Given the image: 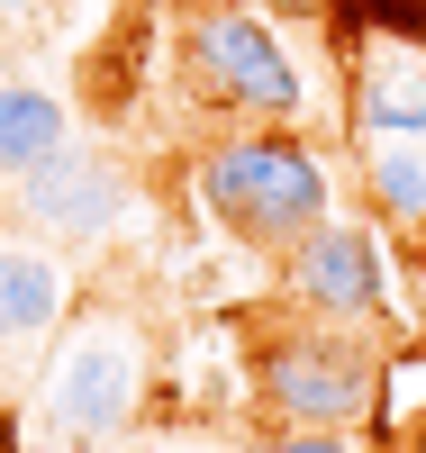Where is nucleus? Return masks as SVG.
Segmentation results:
<instances>
[{"mask_svg":"<svg viewBox=\"0 0 426 453\" xmlns=\"http://www.w3.org/2000/svg\"><path fill=\"white\" fill-rule=\"evenodd\" d=\"M236 345H245V390H254L263 426L354 435V426L381 418V399H391V345H381V326H363V318H327V309H299V299L273 290L236 326Z\"/></svg>","mask_w":426,"mask_h":453,"instance_id":"1","label":"nucleus"},{"mask_svg":"<svg viewBox=\"0 0 426 453\" xmlns=\"http://www.w3.org/2000/svg\"><path fill=\"white\" fill-rule=\"evenodd\" d=\"M190 191L218 218V236L254 263H282L299 236H318L336 218L327 164L299 127H209L190 155Z\"/></svg>","mask_w":426,"mask_h":453,"instance_id":"2","label":"nucleus"},{"mask_svg":"<svg viewBox=\"0 0 426 453\" xmlns=\"http://www.w3.org/2000/svg\"><path fill=\"white\" fill-rule=\"evenodd\" d=\"M145 390H154V345H145V318L119 309V299H82L64 318L46 372L27 390V418L46 426L55 453H119L145 418Z\"/></svg>","mask_w":426,"mask_h":453,"instance_id":"3","label":"nucleus"},{"mask_svg":"<svg viewBox=\"0 0 426 453\" xmlns=\"http://www.w3.org/2000/svg\"><path fill=\"white\" fill-rule=\"evenodd\" d=\"M173 82L218 127H299L308 82L254 0H173Z\"/></svg>","mask_w":426,"mask_h":453,"instance_id":"4","label":"nucleus"},{"mask_svg":"<svg viewBox=\"0 0 426 453\" xmlns=\"http://www.w3.org/2000/svg\"><path fill=\"white\" fill-rule=\"evenodd\" d=\"M64 318H73L64 245H46V236H0V399H27L36 390V372H46Z\"/></svg>","mask_w":426,"mask_h":453,"instance_id":"5","label":"nucleus"},{"mask_svg":"<svg viewBox=\"0 0 426 453\" xmlns=\"http://www.w3.org/2000/svg\"><path fill=\"white\" fill-rule=\"evenodd\" d=\"M0 218H10L19 236H46V245H100L109 226L128 218V181H119V164H109L100 145H64V155H46L27 181H10Z\"/></svg>","mask_w":426,"mask_h":453,"instance_id":"6","label":"nucleus"},{"mask_svg":"<svg viewBox=\"0 0 426 453\" xmlns=\"http://www.w3.org/2000/svg\"><path fill=\"white\" fill-rule=\"evenodd\" d=\"M282 299L381 326V318H391V263H381V236L363 218H327L318 236H299L282 254Z\"/></svg>","mask_w":426,"mask_h":453,"instance_id":"7","label":"nucleus"},{"mask_svg":"<svg viewBox=\"0 0 426 453\" xmlns=\"http://www.w3.org/2000/svg\"><path fill=\"white\" fill-rule=\"evenodd\" d=\"M345 109H354V136H426V36H354Z\"/></svg>","mask_w":426,"mask_h":453,"instance_id":"8","label":"nucleus"},{"mask_svg":"<svg viewBox=\"0 0 426 453\" xmlns=\"http://www.w3.org/2000/svg\"><path fill=\"white\" fill-rule=\"evenodd\" d=\"M64 145H73V109L27 73H0V181H27Z\"/></svg>","mask_w":426,"mask_h":453,"instance_id":"9","label":"nucleus"},{"mask_svg":"<svg viewBox=\"0 0 426 453\" xmlns=\"http://www.w3.org/2000/svg\"><path fill=\"white\" fill-rule=\"evenodd\" d=\"M363 200L391 226H426V136H363Z\"/></svg>","mask_w":426,"mask_h":453,"instance_id":"10","label":"nucleus"},{"mask_svg":"<svg viewBox=\"0 0 426 453\" xmlns=\"http://www.w3.org/2000/svg\"><path fill=\"white\" fill-rule=\"evenodd\" d=\"M227 453H345V435H327V426H254Z\"/></svg>","mask_w":426,"mask_h":453,"instance_id":"11","label":"nucleus"},{"mask_svg":"<svg viewBox=\"0 0 426 453\" xmlns=\"http://www.w3.org/2000/svg\"><path fill=\"white\" fill-rule=\"evenodd\" d=\"M273 19H336V0H263Z\"/></svg>","mask_w":426,"mask_h":453,"instance_id":"12","label":"nucleus"},{"mask_svg":"<svg viewBox=\"0 0 426 453\" xmlns=\"http://www.w3.org/2000/svg\"><path fill=\"white\" fill-rule=\"evenodd\" d=\"M55 0H0V19H46Z\"/></svg>","mask_w":426,"mask_h":453,"instance_id":"13","label":"nucleus"},{"mask_svg":"<svg viewBox=\"0 0 426 453\" xmlns=\"http://www.w3.org/2000/svg\"><path fill=\"white\" fill-rule=\"evenodd\" d=\"M391 453H426V418H417V426H408V435H399Z\"/></svg>","mask_w":426,"mask_h":453,"instance_id":"14","label":"nucleus"}]
</instances>
